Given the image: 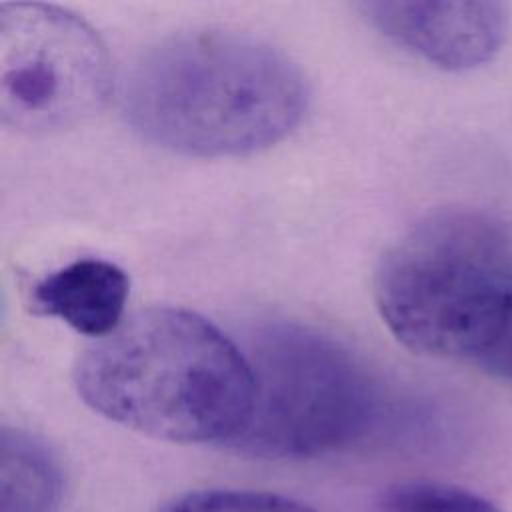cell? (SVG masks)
I'll return each mask as SVG.
<instances>
[{"mask_svg":"<svg viewBox=\"0 0 512 512\" xmlns=\"http://www.w3.org/2000/svg\"><path fill=\"white\" fill-rule=\"evenodd\" d=\"M306 102L304 76L284 52L224 28L160 38L122 84L124 116L142 138L202 158L274 146L298 126Z\"/></svg>","mask_w":512,"mask_h":512,"instance_id":"1","label":"cell"},{"mask_svg":"<svg viewBox=\"0 0 512 512\" xmlns=\"http://www.w3.org/2000/svg\"><path fill=\"white\" fill-rule=\"evenodd\" d=\"M86 406L174 444H228L252 402L246 354L212 322L172 306L138 310L88 344L74 366Z\"/></svg>","mask_w":512,"mask_h":512,"instance_id":"2","label":"cell"},{"mask_svg":"<svg viewBox=\"0 0 512 512\" xmlns=\"http://www.w3.org/2000/svg\"><path fill=\"white\" fill-rule=\"evenodd\" d=\"M374 302L408 350L476 364L512 316L510 230L470 208L420 218L380 256Z\"/></svg>","mask_w":512,"mask_h":512,"instance_id":"3","label":"cell"},{"mask_svg":"<svg viewBox=\"0 0 512 512\" xmlns=\"http://www.w3.org/2000/svg\"><path fill=\"white\" fill-rule=\"evenodd\" d=\"M248 416L226 448L264 460L316 458L362 440L380 414L364 362L332 336L292 320L248 334Z\"/></svg>","mask_w":512,"mask_h":512,"instance_id":"4","label":"cell"},{"mask_svg":"<svg viewBox=\"0 0 512 512\" xmlns=\"http://www.w3.org/2000/svg\"><path fill=\"white\" fill-rule=\"evenodd\" d=\"M112 90V62L80 16L40 2L0 6V114L8 128L52 134L92 118Z\"/></svg>","mask_w":512,"mask_h":512,"instance_id":"5","label":"cell"},{"mask_svg":"<svg viewBox=\"0 0 512 512\" xmlns=\"http://www.w3.org/2000/svg\"><path fill=\"white\" fill-rule=\"evenodd\" d=\"M360 14L390 42L450 72L490 62L508 30V8L494 0L362 2Z\"/></svg>","mask_w":512,"mask_h":512,"instance_id":"6","label":"cell"},{"mask_svg":"<svg viewBox=\"0 0 512 512\" xmlns=\"http://www.w3.org/2000/svg\"><path fill=\"white\" fill-rule=\"evenodd\" d=\"M130 280L102 258H78L36 282L32 304L94 340L114 332L124 320Z\"/></svg>","mask_w":512,"mask_h":512,"instance_id":"7","label":"cell"},{"mask_svg":"<svg viewBox=\"0 0 512 512\" xmlns=\"http://www.w3.org/2000/svg\"><path fill=\"white\" fill-rule=\"evenodd\" d=\"M64 474L52 450L34 434L2 426L0 512H58Z\"/></svg>","mask_w":512,"mask_h":512,"instance_id":"8","label":"cell"},{"mask_svg":"<svg viewBox=\"0 0 512 512\" xmlns=\"http://www.w3.org/2000/svg\"><path fill=\"white\" fill-rule=\"evenodd\" d=\"M376 512H504L488 498L446 482L410 480L388 486L376 498Z\"/></svg>","mask_w":512,"mask_h":512,"instance_id":"9","label":"cell"},{"mask_svg":"<svg viewBox=\"0 0 512 512\" xmlns=\"http://www.w3.org/2000/svg\"><path fill=\"white\" fill-rule=\"evenodd\" d=\"M154 512H318L290 496L246 488H198L170 496Z\"/></svg>","mask_w":512,"mask_h":512,"instance_id":"10","label":"cell"},{"mask_svg":"<svg viewBox=\"0 0 512 512\" xmlns=\"http://www.w3.org/2000/svg\"><path fill=\"white\" fill-rule=\"evenodd\" d=\"M476 364L488 374L512 382V316Z\"/></svg>","mask_w":512,"mask_h":512,"instance_id":"11","label":"cell"}]
</instances>
